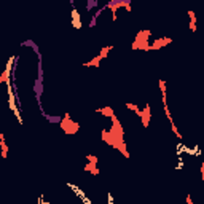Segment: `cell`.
I'll use <instances>...</instances> for the list:
<instances>
[{"label": "cell", "instance_id": "obj_1", "mask_svg": "<svg viewBox=\"0 0 204 204\" xmlns=\"http://www.w3.org/2000/svg\"><path fill=\"white\" fill-rule=\"evenodd\" d=\"M148 37H150V32L148 30H142V32L137 34L136 37V42L132 43V48L134 50H150V45H148Z\"/></svg>", "mask_w": 204, "mask_h": 204}, {"label": "cell", "instance_id": "obj_2", "mask_svg": "<svg viewBox=\"0 0 204 204\" xmlns=\"http://www.w3.org/2000/svg\"><path fill=\"white\" fill-rule=\"evenodd\" d=\"M61 128H62L67 134H73V132L78 131V128H80V126H78V123H73V121L70 120V115H66L64 120L61 121Z\"/></svg>", "mask_w": 204, "mask_h": 204}, {"label": "cell", "instance_id": "obj_3", "mask_svg": "<svg viewBox=\"0 0 204 204\" xmlns=\"http://www.w3.org/2000/svg\"><path fill=\"white\" fill-rule=\"evenodd\" d=\"M11 64H13V57H10L8 64H6L5 72L2 73V77H0V83H8V80H10V72H11Z\"/></svg>", "mask_w": 204, "mask_h": 204}, {"label": "cell", "instance_id": "obj_4", "mask_svg": "<svg viewBox=\"0 0 204 204\" xmlns=\"http://www.w3.org/2000/svg\"><path fill=\"white\" fill-rule=\"evenodd\" d=\"M139 117L142 118V123H144V126H148V121H150V107H145L144 110H140V115Z\"/></svg>", "mask_w": 204, "mask_h": 204}, {"label": "cell", "instance_id": "obj_5", "mask_svg": "<svg viewBox=\"0 0 204 204\" xmlns=\"http://www.w3.org/2000/svg\"><path fill=\"white\" fill-rule=\"evenodd\" d=\"M171 42H172L171 38H159V40H156V42L150 46V50H159L163 45H168V43H171Z\"/></svg>", "mask_w": 204, "mask_h": 204}, {"label": "cell", "instance_id": "obj_6", "mask_svg": "<svg viewBox=\"0 0 204 204\" xmlns=\"http://www.w3.org/2000/svg\"><path fill=\"white\" fill-rule=\"evenodd\" d=\"M0 145H2V156L6 158V155H8V147H6V144H5V136L3 134H0Z\"/></svg>", "mask_w": 204, "mask_h": 204}, {"label": "cell", "instance_id": "obj_7", "mask_svg": "<svg viewBox=\"0 0 204 204\" xmlns=\"http://www.w3.org/2000/svg\"><path fill=\"white\" fill-rule=\"evenodd\" d=\"M188 15H190V29L196 32V15L195 11H188Z\"/></svg>", "mask_w": 204, "mask_h": 204}, {"label": "cell", "instance_id": "obj_8", "mask_svg": "<svg viewBox=\"0 0 204 204\" xmlns=\"http://www.w3.org/2000/svg\"><path fill=\"white\" fill-rule=\"evenodd\" d=\"M72 18H73V27L80 29V27H81V22H80V15L77 13V10H73V11H72Z\"/></svg>", "mask_w": 204, "mask_h": 204}, {"label": "cell", "instance_id": "obj_9", "mask_svg": "<svg viewBox=\"0 0 204 204\" xmlns=\"http://www.w3.org/2000/svg\"><path fill=\"white\" fill-rule=\"evenodd\" d=\"M85 171H89V172H93L94 175H97V174H99V169L96 168V164H94V163H88V164L85 166Z\"/></svg>", "mask_w": 204, "mask_h": 204}, {"label": "cell", "instance_id": "obj_10", "mask_svg": "<svg viewBox=\"0 0 204 204\" xmlns=\"http://www.w3.org/2000/svg\"><path fill=\"white\" fill-rule=\"evenodd\" d=\"M97 112H101V113L102 115H107V117H113V110H112V108L110 107H104V108H99V110H97Z\"/></svg>", "mask_w": 204, "mask_h": 204}, {"label": "cell", "instance_id": "obj_11", "mask_svg": "<svg viewBox=\"0 0 204 204\" xmlns=\"http://www.w3.org/2000/svg\"><path fill=\"white\" fill-rule=\"evenodd\" d=\"M101 61H102V57H101V56H96L94 59H91L88 64H85V66H93V67H97V66H99V62H101Z\"/></svg>", "mask_w": 204, "mask_h": 204}, {"label": "cell", "instance_id": "obj_12", "mask_svg": "<svg viewBox=\"0 0 204 204\" xmlns=\"http://www.w3.org/2000/svg\"><path fill=\"white\" fill-rule=\"evenodd\" d=\"M22 46H32V48H34V51H35V53L38 54V46H37L35 43L32 42V40H26V42L22 43ZM38 56H40V54H38Z\"/></svg>", "mask_w": 204, "mask_h": 204}, {"label": "cell", "instance_id": "obj_13", "mask_svg": "<svg viewBox=\"0 0 204 204\" xmlns=\"http://www.w3.org/2000/svg\"><path fill=\"white\" fill-rule=\"evenodd\" d=\"M126 107H128V108H131V110H134L137 115H140V110H139V107H137V105L131 104V102H126Z\"/></svg>", "mask_w": 204, "mask_h": 204}, {"label": "cell", "instance_id": "obj_14", "mask_svg": "<svg viewBox=\"0 0 204 204\" xmlns=\"http://www.w3.org/2000/svg\"><path fill=\"white\" fill-rule=\"evenodd\" d=\"M110 50H112V46H105V48H102L99 56L102 57V59H104V57H107V54H108V51H110Z\"/></svg>", "mask_w": 204, "mask_h": 204}, {"label": "cell", "instance_id": "obj_15", "mask_svg": "<svg viewBox=\"0 0 204 204\" xmlns=\"http://www.w3.org/2000/svg\"><path fill=\"white\" fill-rule=\"evenodd\" d=\"M96 5H97V0H91V2H88V3H86V8H88V10H91V8H94Z\"/></svg>", "mask_w": 204, "mask_h": 204}, {"label": "cell", "instance_id": "obj_16", "mask_svg": "<svg viewBox=\"0 0 204 204\" xmlns=\"http://www.w3.org/2000/svg\"><path fill=\"white\" fill-rule=\"evenodd\" d=\"M48 120L51 121V123H61V121H62L59 117H48Z\"/></svg>", "mask_w": 204, "mask_h": 204}, {"label": "cell", "instance_id": "obj_17", "mask_svg": "<svg viewBox=\"0 0 204 204\" xmlns=\"http://www.w3.org/2000/svg\"><path fill=\"white\" fill-rule=\"evenodd\" d=\"M88 161L96 164V163H97V158H96V156H93V155H88Z\"/></svg>", "mask_w": 204, "mask_h": 204}, {"label": "cell", "instance_id": "obj_18", "mask_svg": "<svg viewBox=\"0 0 204 204\" xmlns=\"http://www.w3.org/2000/svg\"><path fill=\"white\" fill-rule=\"evenodd\" d=\"M96 21H97V18H94V16H93V19H91V22H89V27H94V26H96Z\"/></svg>", "mask_w": 204, "mask_h": 204}, {"label": "cell", "instance_id": "obj_19", "mask_svg": "<svg viewBox=\"0 0 204 204\" xmlns=\"http://www.w3.org/2000/svg\"><path fill=\"white\" fill-rule=\"evenodd\" d=\"M201 174H203V180H204V163L201 164Z\"/></svg>", "mask_w": 204, "mask_h": 204}]
</instances>
